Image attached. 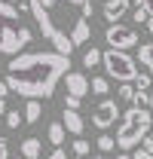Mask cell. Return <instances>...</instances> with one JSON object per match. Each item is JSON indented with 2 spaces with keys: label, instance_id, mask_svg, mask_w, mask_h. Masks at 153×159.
Wrapping results in <instances>:
<instances>
[{
  "label": "cell",
  "instance_id": "obj_8",
  "mask_svg": "<svg viewBox=\"0 0 153 159\" xmlns=\"http://www.w3.org/2000/svg\"><path fill=\"white\" fill-rule=\"evenodd\" d=\"M64 89H67V95H74V98H83V95H89V92H92V83L83 77V74L71 70V74L64 77Z\"/></svg>",
  "mask_w": 153,
  "mask_h": 159
},
{
  "label": "cell",
  "instance_id": "obj_13",
  "mask_svg": "<svg viewBox=\"0 0 153 159\" xmlns=\"http://www.w3.org/2000/svg\"><path fill=\"white\" fill-rule=\"evenodd\" d=\"M138 61L144 64V70L153 77V43H141L138 46Z\"/></svg>",
  "mask_w": 153,
  "mask_h": 159
},
{
  "label": "cell",
  "instance_id": "obj_14",
  "mask_svg": "<svg viewBox=\"0 0 153 159\" xmlns=\"http://www.w3.org/2000/svg\"><path fill=\"white\" fill-rule=\"evenodd\" d=\"M40 113H43V107H40L37 98H28V104H25V125H34L40 119Z\"/></svg>",
  "mask_w": 153,
  "mask_h": 159
},
{
  "label": "cell",
  "instance_id": "obj_19",
  "mask_svg": "<svg viewBox=\"0 0 153 159\" xmlns=\"http://www.w3.org/2000/svg\"><path fill=\"white\" fill-rule=\"evenodd\" d=\"M95 147L101 150V153H114V147H116V138H110V135H98Z\"/></svg>",
  "mask_w": 153,
  "mask_h": 159
},
{
  "label": "cell",
  "instance_id": "obj_18",
  "mask_svg": "<svg viewBox=\"0 0 153 159\" xmlns=\"http://www.w3.org/2000/svg\"><path fill=\"white\" fill-rule=\"evenodd\" d=\"M6 129H12V132H16V129H21V125H25V113H19V110H6Z\"/></svg>",
  "mask_w": 153,
  "mask_h": 159
},
{
  "label": "cell",
  "instance_id": "obj_25",
  "mask_svg": "<svg viewBox=\"0 0 153 159\" xmlns=\"http://www.w3.org/2000/svg\"><path fill=\"white\" fill-rule=\"evenodd\" d=\"M80 101H83V98H74V95H67V98H64V107H67V110H80Z\"/></svg>",
  "mask_w": 153,
  "mask_h": 159
},
{
  "label": "cell",
  "instance_id": "obj_23",
  "mask_svg": "<svg viewBox=\"0 0 153 159\" xmlns=\"http://www.w3.org/2000/svg\"><path fill=\"white\" fill-rule=\"evenodd\" d=\"M132 107H150V92H135Z\"/></svg>",
  "mask_w": 153,
  "mask_h": 159
},
{
  "label": "cell",
  "instance_id": "obj_39",
  "mask_svg": "<svg viewBox=\"0 0 153 159\" xmlns=\"http://www.w3.org/2000/svg\"><path fill=\"white\" fill-rule=\"evenodd\" d=\"M150 135H153V132H150Z\"/></svg>",
  "mask_w": 153,
  "mask_h": 159
},
{
  "label": "cell",
  "instance_id": "obj_37",
  "mask_svg": "<svg viewBox=\"0 0 153 159\" xmlns=\"http://www.w3.org/2000/svg\"><path fill=\"white\" fill-rule=\"evenodd\" d=\"M74 159H86V156H74Z\"/></svg>",
  "mask_w": 153,
  "mask_h": 159
},
{
  "label": "cell",
  "instance_id": "obj_27",
  "mask_svg": "<svg viewBox=\"0 0 153 159\" xmlns=\"http://www.w3.org/2000/svg\"><path fill=\"white\" fill-rule=\"evenodd\" d=\"M46 159H67V153H64V147H55V150H52Z\"/></svg>",
  "mask_w": 153,
  "mask_h": 159
},
{
  "label": "cell",
  "instance_id": "obj_10",
  "mask_svg": "<svg viewBox=\"0 0 153 159\" xmlns=\"http://www.w3.org/2000/svg\"><path fill=\"white\" fill-rule=\"evenodd\" d=\"M61 122H64V129L71 132V135H83V129H86V122H83V116H80V110H67L64 107V116H61Z\"/></svg>",
  "mask_w": 153,
  "mask_h": 159
},
{
  "label": "cell",
  "instance_id": "obj_21",
  "mask_svg": "<svg viewBox=\"0 0 153 159\" xmlns=\"http://www.w3.org/2000/svg\"><path fill=\"white\" fill-rule=\"evenodd\" d=\"M89 150H92V144L86 138H76L74 141V156H89Z\"/></svg>",
  "mask_w": 153,
  "mask_h": 159
},
{
  "label": "cell",
  "instance_id": "obj_5",
  "mask_svg": "<svg viewBox=\"0 0 153 159\" xmlns=\"http://www.w3.org/2000/svg\"><path fill=\"white\" fill-rule=\"evenodd\" d=\"M101 64H104L107 77L119 80V83H132V80L138 77V61H135L129 52H123V49H107V52L101 55Z\"/></svg>",
  "mask_w": 153,
  "mask_h": 159
},
{
  "label": "cell",
  "instance_id": "obj_1",
  "mask_svg": "<svg viewBox=\"0 0 153 159\" xmlns=\"http://www.w3.org/2000/svg\"><path fill=\"white\" fill-rule=\"evenodd\" d=\"M31 12L40 34L61 55H71L92 37V0H31Z\"/></svg>",
  "mask_w": 153,
  "mask_h": 159
},
{
  "label": "cell",
  "instance_id": "obj_30",
  "mask_svg": "<svg viewBox=\"0 0 153 159\" xmlns=\"http://www.w3.org/2000/svg\"><path fill=\"white\" fill-rule=\"evenodd\" d=\"M135 3H138V6H144V9H147V16H153V0H135Z\"/></svg>",
  "mask_w": 153,
  "mask_h": 159
},
{
  "label": "cell",
  "instance_id": "obj_4",
  "mask_svg": "<svg viewBox=\"0 0 153 159\" xmlns=\"http://www.w3.org/2000/svg\"><path fill=\"white\" fill-rule=\"evenodd\" d=\"M150 132H153L150 107H129V110L123 113V119H119V125H116V147H119L123 153L138 150L141 141L147 138Z\"/></svg>",
  "mask_w": 153,
  "mask_h": 159
},
{
  "label": "cell",
  "instance_id": "obj_24",
  "mask_svg": "<svg viewBox=\"0 0 153 159\" xmlns=\"http://www.w3.org/2000/svg\"><path fill=\"white\" fill-rule=\"evenodd\" d=\"M6 95H9V86L0 83V113H3V116H6V110H9V107H6Z\"/></svg>",
  "mask_w": 153,
  "mask_h": 159
},
{
  "label": "cell",
  "instance_id": "obj_36",
  "mask_svg": "<svg viewBox=\"0 0 153 159\" xmlns=\"http://www.w3.org/2000/svg\"><path fill=\"white\" fill-rule=\"evenodd\" d=\"M92 159H107V156H92Z\"/></svg>",
  "mask_w": 153,
  "mask_h": 159
},
{
  "label": "cell",
  "instance_id": "obj_2",
  "mask_svg": "<svg viewBox=\"0 0 153 159\" xmlns=\"http://www.w3.org/2000/svg\"><path fill=\"white\" fill-rule=\"evenodd\" d=\"M71 74V58L61 52H19L6 64V86L21 98H52L55 86Z\"/></svg>",
  "mask_w": 153,
  "mask_h": 159
},
{
  "label": "cell",
  "instance_id": "obj_34",
  "mask_svg": "<svg viewBox=\"0 0 153 159\" xmlns=\"http://www.w3.org/2000/svg\"><path fill=\"white\" fill-rule=\"evenodd\" d=\"M150 113H153V92H150Z\"/></svg>",
  "mask_w": 153,
  "mask_h": 159
},
{
  "label": "cell",
  "instance_id": "obj_15",
  "mask_svg": "<svg viewBox=\"0 0 153 159\" xmlns=\"http://www.w3.org/2000/svg\"><path fill=\"white\" fill-rule=\"evenodd\" d=\"M101 55H104V52H98V49H92V46H89V49H86V52H83V67H86V70H92V67H98V64H101Z\"/></svg>",
  "mask_w": 153,
  "mask_h": 159
},
{
  "label": "cell",
  "instance_id": "obj_17",
  "mask_svg": "<svg viewBox=\"0 0 153 159\" xmlns=\"http://www.w3.org/2000/svg\"><path fill=\"white\" fill-rule=\"evenodd\" d=\"M135 92H153V77L150 74H138V77L132 80Z\"/></svg>",
  "mask_w": 153,
  "mask_h": 159
},
{
  "label": "cell",
  "instance_id": "obj_35",
  "mask_svg": "<svg viewBox=\"0 0 153 159\" xmlns=\"http://www.w3.org/2000/svg\"><path fill=\"white\" fill-rule=\"evenodd\" d=\"M9 159H25V156H21V153H19V156H9Z\"/></svg>",
  "mask_w": 153,
  "mask_h": 159
},
{
  "label": "cell",
  "instance_id": "obj_6",
  "mask_svg": "<svg viewBox=\"0 0 153 159\" xmlns=\"http://www.w3.org/2000/svg\"><path fill=\"white\" fill-rule=\"evenodd\" d=\"M119 119H123V110H119V101H114V98H101L92 107V125L101 129V132L119 125Z\"/></svg>",
  "mask_w": 153,
  "mask_h": 159
},
{
  "label": "cell",
  "instance_id": "obj_28",
  "mask_svg": "<svg viewBox=\"0 0 153 159\" xmlns=\"http://www.w3.org/2000/svg\"><path fill=\"white\" fill-rule=\"evenodd\" d=\"M141 150H147V153H153V135H147V138L141 141Z\"/></svg>",
  "mask_w": 153,
  "mask_h": 159
},
{
  "label": "cell",
  "instance_id": "obj_3",
  "mask_svg": "<svg viewBox=\"0 0 153 159\" xmlns=\"http://www.w3.org/2000/svg\"><path fill=\"white\" fill-rule=\"evenodd\" d=\"M31 40H34V34H31V28L21 25L19 6L3 0L0 3V52L3 55H19Z\"/></svg>",
  "mask_w": 153,
  "mask_h": 159
},
{
  "label": "cell",
  "instance_id": "obj_26",
  "mask_svg": "<svg viewBox=\"0 0 153 159\" xmlns=\"http://www.w3.org/2000/svg\"><path fill=\"white\" fill-rule=\"evenodd\" d=\"M0 159H9V144H6L3 135H0Z\"/></svg>",
  "mask_w": 153,
  "mask_h": 159
},
{
  "label": "cell",
  "instance_id": "obj_31",
  "mask_svg": "<svg viewBox=\"0 0 153 159\" xmlns=\"http://www.w3.org/2000/svg\"><path fill=\"white\" fill-rule=\"evenodd\" d=\"M9 3H16L19 9H31V0H9Z\"/></svg>",
  "mask_w": 153,
  "mask_h": 159
},
{
  "label": "cell",
  "instance_id": "obj_16",
  "mask_svg": "<svg viewBox=\"0 0 153 159\" xmlns=\"http://www.w3.org/2000/svg\"><path fill=\"white\" fill-rule=\"evenodd\" d=\"M89 83H92V95H98V98H107V92H110V83H107V77H92Z\"/></svg>",
  "mask_w": 153,
  "mask_h": 159
},
{
  "label": "cell",
  "instance_id": "obj_32",
  "mask_svg": "<svg viewBox=\"0 0 153 159\" xmlns=\"http://www.w3.org/2000/svg\"><path fill=\"white\" fill-rule=\"evenodd\" d=\"M114 159H132V153H116Z\"/></svg>",
  "mask_w": 153,
  "mask_h": 159
},
{
  "label": "cell",
  "instance_id": "obj_12",
  "mask_svg": "<svg viewBox=\"0 0 153 159\" xmlns=\"http://www.w3.org/2000/svg\"><path fill=\"white\" fill-rule=\"evenodd\" d=\"M64 135H67L64 122H52V125H49V132H46V138H49L52 147H64Z\"/></svg>",
  "mask_w": 153,
  "mask_h": 159
},
{
  "label": "cell",
  "instance_id": "obj_33",
  "mask_svg": "<svg viewBox=\"0 0 153 159\" xmlns=\"http://www.w3.org/2000/svg\"><path fill=\"white\" fill-rule=\"evenodd\" d=\"M147 31H150V34H153V16H150V19H147Z\"/></svg>",
  "mask_w": 153,
  "mask_h": 159
},
{
  "label": "cell",
  "instance_id": "obj_38",
  "mask_svg": "<svg viewBox=\"0 0 153 159\" xmlns=\"http://www.w3.org/2000/svg\"><path fill=\"white\" fill-rule=\"evenodd\" d=\"M0 3H3V0H0Z\"/></svg>",
  "mask_w": 153,
  "mask_h": 159
},
{
  "label": "cell",
  "instance_id": "obj_9",
  "mask_svg": "<svg viewBox=\"0 0 153 159\" xmlns=\"http://www.w3.org/2000/svg\"><path fill=\"white\" fill-rule=\"evenodd\" d=\"M132 9V0H107L104 6H101V12H104V19L110 21V25H119L123 16Z\"/></svg>",
  "mask_w": 153,
  "mask_h": 159
},
{
  "label": "cell",
  "instance_id": "obj_29",
  "mask_svg": "<svg viewBox=\"0 0 153 159\" xmlns=\"http://www.w3.org/2000/svg\"><path fill=\"white\" fill-rule=\"evenodd\" d=\"M132 159H153V153H147V150H141V147H138V150L132 153Z\"/></svg>",
  "mask_w": 153,
  "mask_h": 159
},
{
  "label": "cell",
  "instance_id": "obj_22",
  "mask_svg": "<svg viewBox=\"0 0 153 159\" xmlns=\"http://www.w3.org/2000/svg\"><path fill=\"white\" fill-rule=\"evenodd\" d=\"M135 9H132V19H135V25H147V19H150V16H147V9H144V6H138V3H132Z\"/></svg>",
  "mask_w": 153,
  "mask_h": 159
},
{
  "label": "cell",
  "instance_id": "obj_20",
  "mask_svg": "<svg viewBox=\"0 0 153 159\" xmlns=\"http://www.w3.org/2000/svg\"><path fill=\"white\" fill-rule=\"evenodd\" d=\"M116 98L126 101V104H132V101H135V86H132V83H123L119 92H116Z\"/></svg>",
  "mask_w": 153,
  "mask_h": 159
},
{
  "label": "cell",
  "instance_id": "obj_11",
  "mask_svg": "<svg viewBox=\"0 0 153 159\" xmlns=\"http://www.w3.org/2000/svg\"><path fill=\"white\" fill-rule=\"evenodd\" d=\"M19 153L25 159H40V153H43V144H40V138H25L19 147Z\"/></svg>",
  "mask_w": 153,
  "mask_h": 159
},
{
  "label": "cell",
  "instance_id": "obj_7",
  "mask_svg": "<svg viewBox=\"0 0 153 159\" xmlns=\"http://www.w3.org/2000/svg\"><path fill=\"white\" fill-rule=\"evenodd\" d=\"M104 40H107L110 49H123V52H129V49L138 46V34H135L132 28H126V25H107Z\"/></svg>",
  "mask_w": 153,
  "mask_h": 159
}]
</instances>
